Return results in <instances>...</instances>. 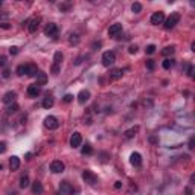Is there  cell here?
Wrapping results in <instances>:
<instances>
[{
    "label": "cell",
    "instance_id": "6da1fadb",
    "mask_svg": "<svg viewBox=\"0 0 195 195\" xmlns=\"http://www.w3.org/2000/svg\"><path fill=\"white\" fill-rule=\"evenodd\" d=\"M115 63H116L115 52H111V50L104 52V54H102V66H104V67H110V66H113Z\"/></svg>",
    "mask_w": 195,
    "mask_h": 195
},
{
    "label": "cell",
    "instance_id": "7a4b0ae2",
    "mask_svg": "<svg viewBox=\"0 0 195 195\" xmlns=\"http://www.w3.org/2000/svg\"><path fill=\"white\" fill-rule=\"evenodd\" d=\"M82 180L85 182V183H89L90 186H96L98 183V177H96V174L90 169H85V171H82Z\"/></svg>",
    "mask_w": 195,
    "mask_h": 195
},
{
    "label": "cell",
    "instance_id": "3957f363",
    "mask_svg": "<svg viewBox=\"0 0 195 195\" xmlns=\"http://www.w3.org/2000/svg\"><path fill=\"white\" fill-rule=\"evenodd\" d=\"M178 22H180V14L178 12H172L171 15L165 20V29H172Z\"/></svg>",
    "mask_w": 195,
    "mask_h": 195
},
{
    "label": "cell",
    "instance_id": "277c9868",
    "mask_svg": "<svg viewBox=\"0 0 195 195\" xmlns=\"http://www.w3.org/2000/svg\"><path fill=\"white\" fill-rule=\"evenodd\" d=\"M44 126L47 130H57L59 126V122H58V119L55 116H46L44 117Z\"/></svg>",
    "mask_w": 195,
    "mask_h": 195
},
{
    "label": "cell",
    "instance_id": "5b68a950",
    "mask_svg": "<svg viewBox=\"0 0 195 195\" xmlns=\"http://www.w3.org/2000/svg\"><path fill=\"white\" fill-rule=\"evenodd\" d=\"M64 163L61 160H54L50 163V171L54 172V174H61V172H64Z\"/></svg>",
    "mask_w": 195,
    "mask_h": 195
},
{
    "label": "cell",
    "instance_id": "8992f818",
    "mask_svg": "<svg viewBox=\"0 0 195 195\" xmlns=\"http://www.w3.org/2000/svg\"><path fill=\"white\" fill-rule=\"evenodd\" d=\"M59 191H61V194H64V195H73V192H75L73 186H72L69 182H61Z\"/></svg>",
    "mask_w": 195,
    "mask_h": 195
},
{
    "label": "cell",
    "instance_id": "52a82bcc",
    "mask_svg": "<svg viewBox=\"0 0 195 195\" xmlns=\"http://www.w3.org/2000/svg\"><path fill=\"white\" fill-rule=\"evenodd\" d=\"M81 142H82L81 134L78 131H75V133L70 136V146H72V148H78V146H81Z\"/></svg>",
    "mask_w": 195,
    "mask_h": 195
},
{
    "label": "cell",
    "instance_id": "ba28073f",
    "mask_svg": "<svg viewBox=\"0 0 195 195\" xmlns=\"http://www.w3.org/2000/svg\"><path fill=\"white\" fill-rule=\"evenodd\" d=\"M44 34H46L47 37H54V38H55L58 35V26L55 23H49L46 28H44Z\"/></svg>",
    "mask_w": 195,
    "mask_h": 195
},
{
    "label": "cell",
    "instance_id": "9c48e42d",
    "mask_svg": "<svg viewBox=\"0 0 195 195\" xmlns=\"http://www.w3.org/2000/svg\"><path fill=\"white\" fill-rule=\"evenodd\" d=\"M163 22H165V14L162 11L154 12V14L151 15V24H162Z\"/></svg>",
    "mask_w": 195,
    "mask_h": 195
},
{
    "label": "cell",
    "instance_id": "30bf717a",
    "mask_svg": "<svg viewBox=\"0 0 195 195\" xmlns=\"http://www.w3.org/2000/svg\"><path fill=\"white\" fill-rule=\"evenodd\" d=\"M122 32V24L121 23H115V24H111L110 26V29H108V35L110 37H113V38H116L117 35Z\"/></svg>",
    "mask_w": 195,
    "mask_h": 195
},
{
    "label": "cell",
    "instance_id": "8fae6325",
    "mask_svg": "<svg viewBox=\"0 0 195 195\" xmlns=\"http://www.w3.org/2000/svg\"><path fill=\"white\" fill-rule=\"evenodd\" d=\"M40 23H41V17H35V18H32V20L29 22V26H28L29 32H32V34L37 32V29H38Z\"/></svg>",
    "mask_w": 195,
    "mask_h": 195
},
{
    "label": "cell",
    "instance_id": "7c38bea8",
    "mask_svg": "<svg viewBox=\"0 0 195 195\" xmlns=\"http://www.w3.org/2000/svg\"><path fill=\"white\" fill-rule=\"evenodd\" d=\"M15 98H17V93H15V92H8V93H5V95H3L2 101H3L5 104H8V105H9V104L15 102Z\"/></svg>",
    "mask_w": 195,
    "mask_h": 195
},
{
    "label": "cell",
    "instance_id": "4fadbf2b",
    "mask_svg": "<svg viewBox=\"0 0 195 195\" xmlns=\"http://www.w3.org/2000/svg\"><path fill=\"white\" fill-rule=\"evenodd\" d=\"M40 93H41V89H40L37 84H32V85L28 87V95H29L31 98H37Z\"/></svg>",
    "mask_w": 195,
    "mask_h": 195
},
{
    "label": "cell",
    "instance_id": "5bb4252c",
    "mask_svg": "<svg viewBox=\"0 0 195 195\" xmlns=\"http://www.w3.org/2000/svg\"><path fill=\"white\" fill-rule=\"evenodd\" d=\"M130 163H131L133 166H140V163H142V156H140L139 152H133V154L130 156Z\"/></svg>",
    "mask_w": 195,
    "mask_h": 195
},
{
    "label": "cell",
    "instance_id": "9a60e30c",
    "mask_svg": "<svg viewBox=\"0 0 195 195\" xmlns=\"http://www.w3.org/2000/svg\"><path fill=\"white\" fill-rule=\"evenodd\" d=\"M89 99H90V92L89 90H81L80 95H78V102L82 105V104L87 102Z\"/></svg>",
    "mask_w": 195,
    "mask_h": 195
},
{
    "label": "cell",
    "instance_id": "2e32d148",
    "mask_svg": "<svg viewBox=\"0 0 195 195\" xmlns=\"http://www.w3.org/2000/svg\"><path fill=\"white\" fill-rule=\"evenodd\" d=\"M18 168H20V159L17 156H12L9 159V169L11 171H17Z\"/></svg>",
    "mask_w": 195,
    "mask_h": 195
},
{
    "label": "cell",
    "instance_id": "e0dca14e",
    "mask_svg": "<svg viewBox=\"0 0 195 195\" xmlns=\"http://www.w3.org/2000/svg\"><path fill=\"white\" fill-rule=\"evenodd\" d=\"M32 194L34 195H41L43 194V184L40 183L38 180L32 183Z\"/></svg>",
    "mask_w": 195,
    "mask_h": 195
},
{
    "label": "cell",
    "instance_id": "ac0fdd59",
    "mask_svg": "<svg viewBox=\"0 0 195 195\" xmlns=\"http://www.w3.org/2000/svg\"><path fill=\"white\" fill-rule=\"evenodd\" d=\"M47 82V75L44 72H38V75H37V85L40 87V85H44Z\"/></svg>",
    "mask_w": 195,
    "mask_h": 195
},
{
    "label": "cell",
    "instance_id": "d6986e66",
    "mask_svg": "<svg viewBox=\"0 0 195 195\" xmlns=\"http://www.w3.org/2000/svg\"><path fill=\"white\" fill-rule=\"evenodd\" d=\"M124 76V70L122 69H113L110 72V78L111 80H121Z\"/></svg>",
    "mask_w": 195,
    "mask_h": 195
},
{
    "label": "cell",
    "instance_id": "ffe728a7",
    "mask_svg": "<svg viewBox=\"0 0 195 195\" xmlns=\"http://www.w3.org/2000/svg\"><path fill=\"white\" fill-rule=\"evenodd\" d=\"M26 75L28 76H37L38 75V67H37V64H29L28 66V72H26Z\"/></svg>",
    "mask_w": 195,
    "mask_h": 195
},
{
    "label": "cell",
    "instance_id": "44dd1931",
    "mask_svg": "<svg viewBox=\"0 0 195 195\" xmlns=\"http://www.w3.org/2000/svg\"><path fill=\"white\" fill-rule=\"evenodd\" d=\"M139 131V126L136 125V126H131V128H128L125 131V137L126 139H133L134 136H136V133Z\"/></svg>",
    "mask_w": 195,
    "mask_h": 195
},
{
    "label": "cell",
    "instance_id": "7402d4cb",
    "mask_svg": "<svg viewBox=\"0 0 195 195\" xmlns=\"http://www.w3.org/2000/svg\"><path fill=\"white\" fill-rule=\"evenodd\" d=\"M29 184H31V183H29V177H28L26 174L22 175V177H20V187H22V189H26Z\"/></svg>",
    "mask_w": 195,
    "mask_h": 195
},
{
    "label": "cell",
    "instance_id": "603a6c76",
    "mask_svg": "<svg viewBox=\"0 0 195 195\" xmlns=\"http://www.w3.org/2000/svg\"><path fill=\"white\" fill-rule=\"evenodd\" d=\"M81 152L84 154V156H90V154H93V148L90 143H85L82 148H81Z\"/></svg>",
    "mask_w": 195,
    "mask_h": 195
},
{
    "label": "cell",
    "instance_id": "cb8c5ba5",
    "mask_svg": "<svg viewBox=\"0 0 195 195\" xmlns=\"http://www.w3.org/2000/svg\"><path fill=\"white\" fill-rule=\"evenodd\" d=\"M52 105H54V98H52V96L44 98V101H43V107H44L46 110H49V108H52Z\"/></svg>",
    "mask_w": 195,
    "mask_h": 195
},
{
    "label": "cell",
    "instance_id": "d4e9b609",
    "mask_svg": "<svg viewBox=\"0 0 195 195\" xmlns=\"http://www.w3.org/2000/svg\"><path fill=\"white\" fill-rule=\"evenodd\" d=\"M175 52V47L174 46H166L163 50H162V55H165V57H169V55H172Z\"/></svg>",
    "mask_w": 195,
    "mask_h": 195
},
{
    "label": "cell",
    "instance_id": "484cf974",
    "mask_svg": "<svg viewBox=\"0 0 195 195\" xmlns=\"http://www.w3.org/2000/svg\"><path fill=\"white\" fill-rule=\"evenodd\" d=\"M162 66H163V69H166V70H169L174 66V59H171V58H166L163 63H162Z\"/></svg>",
    "mask_w": 195,
    "mask_h": 195
},
{
    "label": "cell",
    "instance_id": "4316f807",
    "mask_svg": "<svg viewBox=\"0 0 195 195\" xmlns=\"http://www.w3.org/2000/svg\"><path fill=\"white\" fill-rule=\"evenodd\" d=\"M70 6H72V3H70V2H64V3H59V6H58V8H59V11H61V12H66V11H69V9H70Z\"/></svg>",
    "mask_w": 195,
    "mask_h": 195
},
{
    "label": "cell",
    "instance_id": "83f0119b",
    "mask_svg": "<svg viewBox=\"0 0 195 195\" xmlns=\"http://www.w3.org/2000/svg\"><path fill=\"white\" fill-rule=\"evenodd\" d=\"M6 111H8L9 115H12V113H17V111H18V105H17L15 102H14V104H9V107L6 108Z\"/></svg>",
    "mask_w": 195,
    "mask_h": 195
},
{
    "label": "cell",
    "instance_id": "f1b7e54d",
    "mask_svg": "<svg viewBox=\"0 0 195 195\" xmlns=\"http://www.w3.org/2000/svg\"><path fill=\"white\" fill-rule=\"evenodd\" d=\"M26 72H28V66H24V64H22V66H18V67H17V75H18V76H23V75H26Z\"/></svg>",
    "mask_w": 195,
    "mask_h": 195
},
{
    "label": "cell",
    "instance_id": "f546056e",
    "mask_svg": "<svg viewBox=\"0 0 195 195\" xmlns=\"http://www.w3.org/2000/svg\"><path fill=\"white\" fill-rule=\"evenodd\" d=\"M131 11L136 12V14H139V12L142 11V5H140L139 2H134V3L131 5Z\"/></svg>",
    "mask_w": 195,
    "mask_h": 195
},
{
    "label": "cell",
    "instance_id": "4dcf8cb0",
    "mask_svg": "<svg viewBox=\"0 0 195 195\" xmlns=\"http://www.w3.org/2000/svg\"><path fill=\"white\" fill-rule=\"evenodd\" d=\"M61 61H63V54L61 52H55V55H54V64H61Z\"/></svg>",
    "mask_w": 195,
    "mask_h": 195
},
{
    "label": "cell",
    "instance_id": "1f68e13d",
    "mask_svg": "<svg viewBox=\"0 0 195 195\" xmlns=\"http://www.w3.org/2000/svg\"><path fill=\"white\" fill-rule=\"evenodd\" d=\"M156 49H157V47L154 46V44H149V46H146L145 52H146L148 55H151V54H154V52H156Z\"/></svg>",
    "mask_w": 195,
    "mask_h": 195
},
{
    "label": "cell",
    "instance_id": "d6a6232c",
    "mask_svg": "<svg viewBox=\"0 0 195 195\" xmlns=\"http://www.w3.org/2000/svg\"><path fill=\"white\" fill-rule=\"evenodd\" d=\"M63 101L66 104H70L72 101H73V95H70V93H67V95H64V98H63Z\"/></svg>",
    "mask_w": 195,
    "mask_h": 195
},
{
    "label": "cell",
    "instance_id": "836d02e7",
    "mask_svg": "<svg viewBox=\"0 0 195 195\" xmlns=\"http://www.w3.org/2000/svg\"><path fill=\"white\" fill-rule=\"evenodd\" d=\"M146 67H148L149 70H154V67H156V63H154V59H148V61H146Z\"/></svg>",
    "mask_w": 195,
    "mask_h": 195
},
{
    "label": "cell",
    "instance_id": "e575fe53",
    "mask_svg": "<svg viewBox=\"0 0 195 195\" xmlns=\"http://www.w3.org/2000/svg\"><path fill=\"white\" fill-rule=\"evenodd\" d=\"M78 40H80V38H78V35H73V34H72V35H70V40H69V41H70V44H76V43H78Z\"/></svg>",
    "mask_w": 195,
    "mask_h": 195
},
{
    "label": "cell",
    "instance_id": "d590c367",
    "mask_svg": "<svg viewBox=\"0 0 195 195\" xmlns=\"http://www.w3.org/2000/svg\"><path fill=\"white\" fill-rule=\"evenodd\" d=\"M52 73H54V75H58V73H59V64H52Z\"/></svg>",
    "mask_w": 195,
    "mask_h": 195
},
{
    "label": "cell",
    "instance_id": "8d00e7d4",
    "mask_svg": "<svg viewBox=\"0 0 195 195\" xmlns=\"http://www.w3.org/2000/svg\"><path fill=\"white\" fill-rule=\"evenodd\" d=\"M187 148H189V149H194V148H195V137H191V139H189Z\"/></svg>",
    "mask_w": 195,
    "mask_h": 195
},
{
    "label": "cell",
    "instance_id": "74e56055",
    "mask_svg": "<svg viewBox=\"0 0 195 195\" xmlns=\"http://www.w3.org/2000/svg\"><path fill=\"white\" fill-rule=\"evenodd\" d=\"M128 52H130L131 55H133V54H136V52H137V46H136V44H131V46L128 47Z\"/></svg>",
    "mask_w": 195,
    "mask_h": 195
},
{
    "label": "cell",
    "instance_id": "f35d334b",
    "mask_svg": "<svg viewBox=\"0 0 195 195\" xmlns=\"http://www.w3.org/2000/svg\"><path fill=\"white\" fill-rule=\"evenodd\" d=\"M187 76L194 78V66H192V64H191V66L187 67Z\"/></svg>",
    "mask_w": 195,
    "mask_h": 195
},
{
    "label": "cell",
    "instance_id": "ab89813d",
    "mask_svg": "<svg viewBox=\"0 0 195 195\" xmlns=\"http://www.w3.org/2000/svg\"><path fill=\"white\" fill-rule=\"evenodd\" d=\"M6 151V143L5 142H0V154H3Z\"/></svg>",
    "mask_w": 195,
    "mask_h": 195
},
{
    "label": "cell",
    "instance_id": "60d3db41",
    "mask_svg": "<svg viewBox=\"0 0 195 195\" xmlns=\"http://www.w3.org/2000/svg\"><path fill=\"white\" fill-rule=\"evenodd\" d=\"M9 52H11V55H17V54H18V47L12 46L11 49H9Z\"/></svg>",
    "mask_w": 195,
    "mask_h": 195
},
{
    "label": "cell",
    "instance_id": "b9f144b4",
    "mask_svg": "<svg viewBox=\"0 0 195 195\" xmlns=\"http://www.w3.org/2000/svg\"><path fill=\"white\" fill-rule=\"evenodd\" d=\"M5 64H6V57L2 55V57H0V66H5Z\"/></svg>",
    "mask_w": 195,
    "mask_h": 195
},
{
    "label": "cell",
    "instance_id": "7bdbcfd3",
    "mask_svg": "<svg viewBox=\"0 0 195 195\" xmlns=\"http://www.w3.org/2000/svg\"><path fill=\"white\" fill-rule=\"evenodd\" d=\"M0 28H3V29H9L11 26H9V23H0Z\"/></svg>",
    "mask_w": 195,
    "mask_h": 195
},
{
    "label": "cell",
    "instance_id": "ee69618b",
    "mask_svg": "<svg viewBox=\"0 0 195 195\" xmlns=\"http://www.w3.org/2000/svg\"><path fill=\"white\" fill-rule=\"evenodd\" d=\"M3 78H9V70L8 69L3 70Z\"/></svg>",
    "mask_w": 195,
    "mask_h": 195
},
{
    "label": "cell",
    "instance_id": "f6af8a7d",
    "mask_svg": "<svg viewBox=\"0 0 195 195\" xmlns=\"http://www.w3.org/2000/svg\"><path fill=\"white\" fill-rule=\"evenodd\" d=\"M115 187H116V189H121V187H122V182H116Z\"/></svg>",
    "mask_w": 195,
    "mask_h": 195
},
{
    "label": "cell",
    "instance_id": "bcb514c9",
    "mask_svg": "<svg viewBox=\"0 0 195 195\" xmlns=\"http://www.w3.org/2000/svg\"><path fill=\"white\" fill-rule=\"evenodd\" d=\"M99 47H101V43H99V41H98V43H93V49H95V50L99 49Z\"/></svg>",
    "mask_w": 195,
    "mask_h": 195
},
{
    "label": "cell",
    "instance_id": "7dc6e473",
    "mask_svg": "<svg viewBox=\"0 0 195 195\" xmlns=\"http://www.w3.org/2000/svg\"><path fill=\"white\" fill-rule=\"evenodd\" d=\"M186 194H187V195H192V189H191V187H186Z\"/></svg>",
    "mask_w": 195,
    "mask_h": 195
},
{
    "label": "cell",
    "instance_id": "c3c4849f",
    "mask_svg": "<svg viewBox=\"0 0 195 195\" xmlns=\"http://www.w3.org/2000/svg\"><path fill=\"white\" fill-rule=\"evenodd\" d=\"M24 157H26V160H29V159H31V157H32V154H31V152H28V154H26V156H24Z\"/></svg>",
    "mask_w": 195,
    "mask_h": 195
},
{
    "label": "cell",
    "instance_id": "681fc988",
    "mask_svg": "<svg viewBox=\"0 0 195 195\" xmlns=\"http://www.w3.org/2000/svg\"><path fill=\"white\" fill-rule=\"evenodd\" d=\"M2 168H3V165H2V163H0V169H2Z\"/></svg>",
    "mask_w": 195,
    "mask_h": 195
},
{
    "label": "cell",
    "instance_id": "f907efd6",
    "mask_svg": "<svg viewBox=\"0 0 195 195\" xmlns=\"http://www.w3.org/2000/svg\"><path fill=\"white\" fill-rule=\"evenodd\" d=\"M0 5H2V0H0Z\"/></svg>",
    "mask_w": 195,
    "mask_h": 195
}]
</instances>
